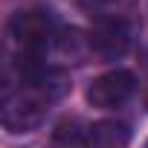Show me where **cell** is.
Listing matches in <instances>:
<instances>
[{
	"label": "cell",
	"mask_w": 148,
	"mask_h": 148,
	"mask_svg": "<svg viewBox=\"0 0 148 148\" xmlns=\"http://www.w3.org/2000/svg\"><path fill=\"white\" fill-rule=\"evenodd\" d=\"M67 79L58 70H38L21 79V90H6L3 99V128L9 134H26L38 128L52 102L67 93Z\"/></svg>",
	"instance_id": "6da1fadb"
},
{
	"label": "cell",
	"mask_w": 148,
	"mask_h": 148,
	"mask_svg": "<svg viewBox=\"0 0 148 148\" xmlns=\"http://www.w3.org/2000/svg\"><path fill=\"white\" fill-rule=\"evenodd\" d=\"M9 38L18 47V58H41V52L58 38L55 18L47 9H21L9 21Z\"/></svg>",
	"instance_id": "7a4b0ae2"
},
{
	"label": "cell",
	"mask_w": 148,
	"mask_h": 148,
	"mask_svg": "<svg viewBox=\"0 0 148 148\" xmlns=\"http://www.w3.org/2000/svg\"><path fill=\"white\" fill-rule=\"evenodd\" d=\"M136 90V79L134 73L128 70H110V73H102L96 76L87 87V102L93 108H102V110H113V108H122Z\"/></svg>",
	"instance_id": "3957f363"
},
{
	"label": "cell",
	"mask_w": 148,
	"mask_h": 148,
	"mask_svg": "<svg viewBox=\"0 0 148 148\" xmlns=\"http://www.w3.org/2000/svg\"><path fill=\"white\" fill-rule=\"evenodd\" d=\"M90 47L105 61L122 58L128 52V47H131V29H128V23L119 21V18H102L90 29Z\"/></svg>",
	"instance_id": "277c9868"
},
{
	"label": "cell",
	"mask_w": 148,
	"mask_h": 148,
	"mask_svg": "<svg viewBox=\"0 0 148 148\" xmlns=\"http://www.w3.org/2000/svg\"><path fill=\"white\" fill-rule=\"evenodd\" d=\"M131 131L116 119H102L90 128V148H128Z\"/></svg>",
	"instance_id": "5b68a950"
},
{
	"label": "cell",
	"mask_w": 148,
	"mask_h": 148,
	"mask_svg": "<svg viewBox=\"0 0 148 148\" xmlns=\"http://www.w3.org/2000/svg\"><path fill=\"white\" fill-rule=\"evenodd\" d=\"M49 148H90V131L79 119H61L49 136Z\"/></svg>",
	"instance_id": "8992f818"
},
{
	"label": "cell",
	"mask_w": 148,
	"mask_h": 148,
	"mask_svg": "<svg viewBox=\"0 0 148 148\" xmlns=\"http://www.w3.org/2000/svg\"><path fill=\"white\" fill-rule=\"evenodd\" d=\"M55 47H58V52H61L64 58L76 61V64H82V61L93 52V47H90V35H84L82 29H64V32H58Z\"/></svg>",
	"instance_id": "52a82bcc"
},
{
	"label": "cell",
	"mask_w": 148,
	"mask_h": 148,
	"mask_svg": "<svg viewBox=\"0 0 148 148\" xmlns=\"http://www.w3.org/2000/svg\"><path fill=\"white\" fill-rule=\"evenodd\" d=\"M84 6H90V9H105V6H113V3H119V0H82Z\"/></svg>",
	"instance_id": "ba28073f"
},
{
	"label": "cell",
	"mask_w": 148,
	"mask_h": 148,
	"mask_svg": "<svg viewBox=\"0 0 148 148\" xmlns=\"http://www.w3.org/2000/svg\"><path fill=\"white\" fill-rule=\"evenodd\" d=\"M145 148H148V142H145Z\"/></svg>",
	"instance_id": "9c48e42d"
}]
</instances>
